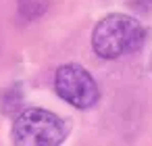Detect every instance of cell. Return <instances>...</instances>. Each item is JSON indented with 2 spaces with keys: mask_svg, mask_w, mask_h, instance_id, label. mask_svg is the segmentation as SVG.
Listing matches in <instances>:
<instances>
[{
  "mask_svg": "<svg viewBox=\"0 0 152 146\" xmlns=\"http://www.w3.org/2000/svg\"><path fill=\"white\" fill-rule=\"evenodd\" d=\"M17 4H19L21 17H25L27 21H34L46 13L48 0H17Z\"/></svg>",
  "mask_w": 152,
  "mask_h": 146,
  "instance_id": "5b68a950",
  "label": "cell"
},
{
  "mask_svg": "<svg viewBox=\"0 0 152 146\" xmlns=\"http://www.w3.org/2000/svg\"><path fill=\"white\" fill-rule=\"evenodd\" d=\"M54 90L65 102H69L79 111L92 109L100 100V90L96 79L90 75V71H86L81 65H75V63L61 65L56 69Z\"/></svg>",
  "mask_w": 152,
  "mask_h": 146,
  "instance_id": "3957f363",
  "label": "cell"
},
{
  "mask_svg": "<svg viewBox=\"0 0 152 146\" xmlns=\"http://www.w3.org/2000/svg\"><path fill=\"white\" fill-rule=\"evenodd\" d=\"M23 102V94H21V86H11L2 92V96H0V111H2L4 115H13L15 111H19Z\"/></svg>",
  "mask_w": 152,
  "mask_h": 146,
  "instance_id": "277c9868",
  "label": "cell"
},
{
  "mask_svg": "<svg viewBox=\"0 0 152 146\" xmlns=\"http://www.w3.org/2000/svg\"><path fill=\"white\" fill-rule=\"evenodd\" d=\"M144 42V27L137 19L110 13L102 17L92 32V48L104 61H115L127 52H133Z\"/></svg>",
  "mask_w": 152,
  "mask_h": 146,
  "instance_id": "6da1fadb",
  "label": "cell"
},
{
  "mask_svg": "<svg viewBox=\"0 0 152 146\" xmlns=\"http://www.w3.org/2000/svg\"><path fill=\"white\" fill-rule=\"evenodd\" d=\"M69 125L46 109H25L13 123V142L19 146H58L65 142Z\"/></svg>",
  "mask_w": 152,
  "mask_h": 146,
  "instance_id": "7a4b0ae2",
  "label": "cell"
}]
</instances>
